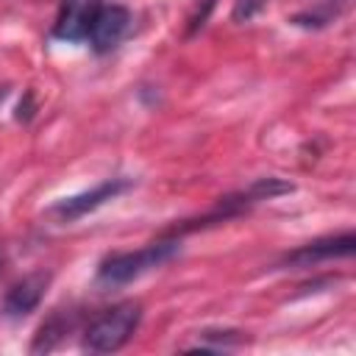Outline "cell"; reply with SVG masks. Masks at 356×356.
<instances>
[{
  "label": "cell",
  "mask_w": 356,
  "mask_h": 356,
  "mask_svg": "<svg viewBox=\"0 0 356 356\" xmlns=\"http://www.w3.org/2000/svg\"><path fill=\"white\" fill-rule=\"evenodd\" d=\"M100 6V0H61L58 17L53 22V36L61 42H86Z\"/></svg>",
  "instance_id": "cell-4"
},
{
  "label": "cell",
  "mask_w": 356,
  "mask_h": 356,
  "mask_svg": "<svg viewBox=\"0 0 356 356\" xmlns=\"http://www.w3.org/2000/svg\"><path fill=\"white\" fill-rule=\"evenodd\" d=\"M139 320H142V306L136 300H125V303H117L114 309H106L83 331V350L89 353L120 350L139 328Z\"/></svg>",
  "instance_id": "cell-2"
},
{
  "label": "cell",
  "mask_w": 356,
  "mask_h": 356,
  "mask_svg": "<svg viewBox=\"0 0 356 356\" xmlns=\"http://www.w3.org/2000/svg\"><path fill=\"white\" fill-rule=\"evenodd\" d=\"M128 28H131V11L125 6H117V3L100 6L86 42L92 44L95 53H108V50H114L122 42V36L128 33Z\"/></svg>",
  "instance_id": "cell-5"
},
{
  "label": "cell",
  "mask_w": 356,
  "mask_h": 356,
  "mask_svg": "<svg viewBox=\"0 0 356 356\" xmlns=\"http://www.w3.org/2000/svg\"><path fill=\"white\" fill-rule=\"evenodd\" d=\"M353 245H356V236L350 231L337 234V236H323V239L306 242V245L295 248L292 253H286L284 256V264L286 267H314V264L328 261V259L350 256L353 253Z\"/></svg>",
  "instance_id": "cell-6"
},
{
  "label": "cell",
  "mask_w": 356,
  "mask_h": 356,
  "mask_svg": "<svg viewBox=\"0 0 356 356\" xmlns=\"http://www.w3.org/2000/svg\"><path fill=\"white\" fill-rule=\"evenodd\" d=\"M47 284H50V273H31V275L19 278L17 284H11V289L3 298V317H8V320L28 317L42 303Z\"/></svg>",
  "instance_id": "cell-7"
},
{
  "label": "cell",
  "mask_w": 356,
  "mask_h": 356,
  "mask_svg": "<svg viewBox=\"0 0 356 356\" xmlns=\"http://www.w3.org/2000/svg\"><path fill=\"white\" fill-rule=\"evenodd\" d=\"M128 186H131V181H128V178H106V181H100L97 186H92V189H86V192H78V195L61 197V200L50 209V214H53V217H58L61 222H72V220H78V217H83V214H89V211H95V209H100L103 203L114 200V197H117V195H122Z\"/></svg>",
  "instance_id": "cell-3"
},
{
  "label": "cell",
  "mask_w": 356,
  "mask_h": 356,
  "mask_svg": "<svg viewBox=\"0 0 356 356\" xmlns=\"http://www.w3.org/2000/svg\"><path fill=\"white\" fill-rule=\"evenodd\" d=\"M178 248H181L178 239H159V242H150V245L136 248V250L111 253L97 267V284H103V286L131 284L134 278H139V275L150 273L153 267L170 261L178 253Z\"/></svg>",
  "instance_id": "cell-1"
},
{
  "label": "cell",
  "mask_w": 356,
  "mask_h": 356,
  "mask_svg": "<svg viewBox=\"0 0 356 356\" xmlns=\"http://www.w3.org/2000/svg\"><path fill=\"white\" fill-rule=\"evenodd\" d=\"M70 328H72V317L64 314L61 309L53 312V314L42 323V328H39L33 345H31V353H47V350H53V348L58 345V339H61Z\"/></svg>",
  "instance_id": "cell-8"
},
{
  "label": "cell",
  "mask_w": 356,
  "mask_h": 356,
  "mask_svg": "<svg viewBox=\"0 0 356 356\" xmlns=\"http://www.w3.org/2000/svg\"><path fill=\"white\" fill-rule=\"evenodd\" d=\"M8 97V83H0V103Z\"/></svg>",
  "instance_id": "cell-11"
},
{
  "label": "cell",
  "mask_w": 356,
  "mask_h": 356,
  "mask_svg": "<svg viewBox=\"0 0 356 356\" xmlns=\"http://www.w3.org/2000/svg\"><path fill=\"white\" fill-rule=\"evenodd\" d=\"M264 6H267V0H236L231 17H234V22H248V19H253Z\"/></svg>",
  "instance_id": "cell-9"
},
{
  "label": "cell",
  "mask_w": 356,
  "mask_h": 356,
  "mask_svg": "<svg viewBox=\"0 0 356 356\" xmlns=\"http://www.w3.org/2000/svg\"><path fill=\"white\" fill-rule=\"evenodd\" d=\"M214 3H217V0H197V8H195V11H192V17H189V36H192L197 28H203V22L209 19V14H211Z\"/></svg>",
  "instance_id": "cell-10"
}]
</instances>
